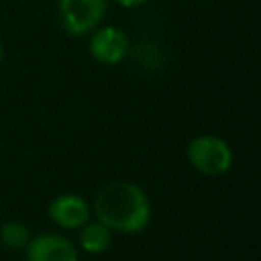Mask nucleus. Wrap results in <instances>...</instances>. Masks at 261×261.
Segmentation results:
<instances>
[{
    "mask_svg": "<svg viewBox=\"0 0 261 261\" xmlns=\"http://www.w3.org/2000/svg\"><path fill=\"white\" fill-rule=\"evenodd\" d=\"M94 214L112 232L135 234L147 228L151 220V200L141 186L116 179L96 194Z\"/></svg>",
    "mask_w": 261,
    "mask_h": 261,
    "instance_id": "1",
    "label": "nucleus"
},
{
    "mask_svg": "<svg viewBox=\"0 0 261 261\" xmlns=\"http://www.w3.org/2000/svg\"><path fill=\"white\" fill-rule=\"evenodd\" d=\"M190 165L208 177H218L224 175L232 167V149L230 145L216 137V135H200L194 137L188 143L186 149Z\"/></svg>",
    "mask_w": 261,
    "mask_h": 261,
    "instance_id": "2",
    "label": "nucleus"
},
{
    "mask_svg": "<svg viewBox=\"0 0 261 261\" xmlns=\"http://www.w3.org/2000/svg\"><path fill=\"white\" fill-rule=\"evenodd\" d=\"M106 10L108 0H57V20L69 37H84L96 31Z\"/></svg>",
    "mask_w": 261,
    "mask_h": 261,
    "instance_id": "3",
    "label": "nucleus"
},
{
    "mask_svg": "<svg viewBox=\"0 0 261 261\" xmlns=\"http://www.w3.org/2000/svg\"><path fill=\"white\" fill-rule=\"evenodd\" d=\"M90 55L102 65H116L128 53V37L122 29L106 24L92 31L90 37Z\"/></svg>",
    "mask_w": 261,
    "mask_h": 261,
    "instance_id": "4",
    "label": "nucleus"
},
{
    "mask_svg": "<svg viewBox=\"0 0 261 261\" xmlns=\"http://www.w3.org/2000/svg\"><path fill=\"white\" fill-rule=\"evenodd\" d=\"M49 218L61 228H82L90 220V204L80 194H59L49 202Z\"/></svg>",
    "mask_w": 261,
    "mask_h": 261,
    "instance_id": "5",
    "label": "nucleus"
},
{
    "mask_svg": "<svg viewBox=\"0 0 261 261\" xmlns=\"http://www.w3.org/2000/svg\"><path fill=\"white\" fill-rule=\"evenodd\" d=\"M75 245L55 232L31 237L27 245V261H77Z\"/></svg>",
    "mask_w": 261,
    "mask_h": 261,
    "instance_id": "6",
    "label": "nucleus"
},
{
    "mask_svg": "<svg viewBox=\"0 0 261 261\" xmlns=\"http://www.w3.org/2000/svg\"><path fill=\"white\" fill-rule=\"evenodd\" d=\"M77 243H80L82 251H86L90 255H102L108 251V247L112 243V230L108 226H104L100 220H88L80 228Z\"/></svg>",
    "mask_w": 261,
    "mask_h": 261,
    "instance_id": "7",
    "label": "nucleus"
},
{
    "mask_svg": "<svg viewBox=\"0 0 261 261\" xmlns=\"http://www.w3.org/2000/svg\"><path fill=\"white\" fill-rule=\"evenodd\" d=\"M31 241L29 228L18 220H6L0 226V243L6 249H27Z\"/></svg>",
    "mask_w": 261,
    "mask_h": 261,
    "instance_id": "8",
    "label": "nucleus"
},
{
    "mask_svg": "<svg viewBox=\"0 0 261 261\" xmlns=\"http://www.w3.org/2000/svg\"><path fill=\"white\" fill-rule=\"evenodd\" d=\"M118 6H122V8H139V6H143V4H147L149 0H114Z\"/></svg>",
    "mask_w": 261,
    "mask_h": 261,
    "instance_id": "9",
    "label": "nucleus"
},
{
    "mask_svg": "<svg viewBox=\"0 0 261 261\" xmlns=\"http://www.w3.org/2000/svg\"><path fill=\"white\" fill-rule=\"evenodd\" d=\"M2 59H4V47H2V43H0V63H2Z\"/></svg>",
    "mask_w": 261,
    "mask_h": 261,
    "instance_id": "10",
    "label": "nucleus"
}]
</instances>
